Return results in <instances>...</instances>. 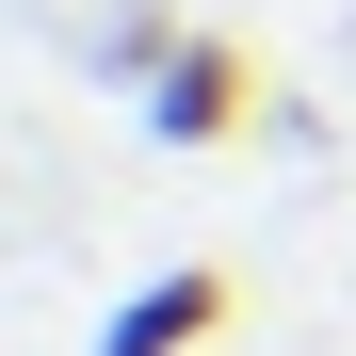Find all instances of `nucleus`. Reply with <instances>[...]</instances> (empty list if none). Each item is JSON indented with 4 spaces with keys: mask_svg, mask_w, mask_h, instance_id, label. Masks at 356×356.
I'll list each match as a JSON object with an SVG mask.
<instances>
[{
    "mask_svg": "<svg viewBox=\"0 0 356 356\" xmlns=\"http://www.w3.org/2000/svg\"><path fill=\"white\" fill-rule=\"evenodd\" d=\"M243 113H259V65L227 33H178V65L146 81V146H227Z\"/></svg>",
    "mask_w": 356,
    "mask_h": 356,
    "instance_id": "nucleus-1",
    "label": "nucleus"
},
{
    "mask_svg": "<svg viewBox=\"0 0 356 356\" xmlns=\"http://www.w3.org/2000/svg\"><path fill=\"white\" fill-rule=\"evenodd\" d=\"M211 324H227V259H178V275H146L130 308L97 324V356H195Z\"/></svg>",
    "mask_w": 356,
    "mask_h": 356,
    "instance_id": "nucleus-2",
    "label": "nucleus"
}]
</instances>
